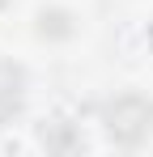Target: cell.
Here are the masks:
<instances>
[{
  "label": "cell",
  "mask_w": 153,
  "mask_h": 157,
  "mask_svg": "<svg viewBox=\"0 0 153 157\" xmlns=\"http://www.w3.org/2000/svg\"><path fill=\"white\" fill-rule=\"evenodd\" d=\"M17 98H22V89H17V72H9V77L0 81V119H9V115L17 110Z\"/></svg>",
  "instance_id": "cell-1"
}]
</instances>
